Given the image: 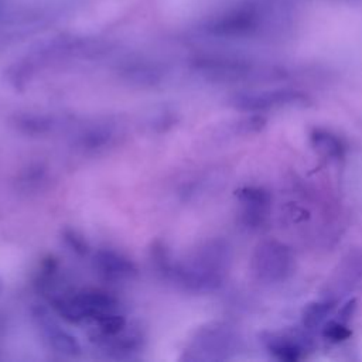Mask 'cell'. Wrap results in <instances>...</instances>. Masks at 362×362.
I'll return each instance as SVG.
<instances>
[{"instance_id": "1", "label": "cell", "mask_w": 362, "mask_h": 362, "mask_svg": "<svg viewBox=\"0 0 362 362\" xmlns=\"http://www.w3.org/2000/svg\"><path fill=\"white\" fill-rule=\"evenodd\" d=\"M250 270L262 284L284 283L294 272L291 247L277 239L262 240L253 250Z\"/></svg>"}, {"instance_id": "2", "label": "cell", "mask_w": 362, "mask_h": 362, "mask_svg": "<svg viewBox=\"0 0 362 362\" xmlns=\"http://www.w3.org/2000/svg\"><path fill=\"white\" fill-rule=\"evenodd\" d=\"M307 103V95L291 88L249 90L236 93L230 98V105L235 109L247 113H263L286 107H298L305 106Z\"/></svg>"}, {"instance_id": "3", "label": "cell", "mask_w": 362, "mask_h": 362, "mask_svg": "<svg viewBox=\"0 0 362 362\" xmlns=\"http://www.w3.org/2000/svg\"><path fill=\"white\" fill-rule=\"evenodd\" d=\"M239 337L228 324H211L201 329L195 339V348L199 359H228L236 349Z\"/></svg>"}, {"instance_id": "4", "label": "cell", "mask_w": 362, "mask_h": 362, "mask_svg": "<svg viewBox=\"0 0 362 362\" xmlns=\"http://www.w3.org/2000/svg\"><path fill=\"white\" fill-rule=\"evenodd\" d=\"M240 205V222L250 230L266 225L272 212V195L262 187H242L235 192Z\"/></svg>"}, {"instance_id": "5", "label": "cell", "mask_w": 362, "mask_h": 362, "mask_svg": "<svg viewBox=\"0 0 362 362\" xmlns=\"http://www.w3.org/2000/svg\"><path fill=\"white\" fill-rule=\"evenodd\" d=\"M35 320L38 321V325L45 337V341L49 344V346L66 356H78L81 354V345L76 341L74 335L64 331L48 314L45 310L38 308L34 314Z\"/></svg>"}, {"instance_id": "6", "label": "cell", "mask_w": 362, "mask_h": 362, "mask_svg": "<svg viewBox=\"0 0 362 362\" xmlns=\"http://www.w3.org/2000/svg\"><path fill=\"white\" fill-rule=\"evenodd\" d=\"M264 348L279 361L294 362L305 356L307 342L296 335L281 332H266L262 337Z\"/></svg>"}, {"instance_id": "7", "label": "cell", "mask_w": 362, "mask_h": 362, "mask_svg": "<svg viewBox=\"0 0 362 362\" xmlns=\"http://www.w3.org/2000/svg\"><path fill=\"white\" fill-rule=\"evenodd\" d=\"M93 260L99 273L107 279H129L137 273V269L130 259L113 250H99Z\"/></svg>"}, {"instance_id": "8", "label": "cell", "mask_w": 362, "mask_h": 362, "mask_svg": "<svg viewBox=\"0 0 362 362\" xmlns=\"http://www.w3.org/2000/svg\"><path fill=\"white\" fill-rule=\"evenodd\" d=\"M311 147L324 158L331 161H341L345 158L348 146L345 140L334 133L332 130L324 127H315L310 132Z\"/></svg>"}, {"instance_id": "9", "label": "cell", "mask_w": 362, "mask_h": 362, "mask_svg": "<svg viewBox=\"0 0 362 362\" xmlns=\"http://www.w3.org/2000/svg\"><path fill=\"white\" fill-rule=\"evenodd\" d=\"M362 280V255L349 253L339 264L334 274V284L339 291L354 288Z\"/></svg>"}, {"instance_id": "10", "label": "cell", "mask_w": 362, "mask_h": 362, "mask_svg": "<svg viewBox=\"0 0 362 362\" xmlns=\"http://www.w3.org/2000/svg\"><path fill=\"white\" fill-rule=\"evenodd\" d=\"M337 301L332 298H325L321 301H313L307 304L301 313V325L305 331L311 332L315 331L317 328L322 327L328 315L332 313Z\"/></svg>"}, {"instance_id": "11", "label": "cell", "mask_w": 362, "mask_h": 362, "mask_svg": "<svg viewBox=\"0 0 362 362\" xmlns=\"http://www.w3.org/2000/svg\"><path fill=\"white\" fill-rule=\"evenodd\" d=\"M92 321L96 324L98 332L105 335H115L126 328L124 317L115 313V310L99 313L98 315L93 317Z\"/></svg>"}, {"instance_id": "12", "label": "cell", "mask_w": 362, "mask_h": 362, "mask_svg": "<svg viewBox=\"0 0 362 362\" xmlns=\"http://www.w3.org/2000/svg\"><path fill=\"white\" fill-rule=\"evenodd\" d=\"M351 329L346 325V321L344 320H329L327 321L321 328V335L324 339L332 344H339L342 341H346L351 337Z\"/></svg>"}, {"instance_id": "13", "label": "cell", "mask_w": 362, "mask_h": 362, "mask_svg": "<svg viewBox=\"0 0 362 362\" xmlns=\"http://www.w3.org/2000/svg\"><path fill=\"white\" fill-rule=\"evenodd\" d=\"M48 124L49 123L45 120V117H40V116L24 115V116H20L17 120V126L27 133H42L47 130Z\"/></svg>"}, {"instance_id": "14", "label": "cell", "mask_w": 362, "mask_h": 362, "mask_svg": "<svg viewBox=\"0 0 362 362\" xmlns=\"http://www.w3.org/2000/svg\"><path fill=\"white\" fill-rule=\"evenodd\" d=\"M62 236H64L65 243H66L75 253H78V255H86V253H88L89 246H88L86 240L83 239V236L78 235V233H76L75 230H72V229H65L64 233H62Z\"/></svg>"}]
</instances>
